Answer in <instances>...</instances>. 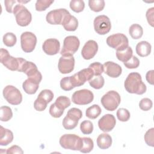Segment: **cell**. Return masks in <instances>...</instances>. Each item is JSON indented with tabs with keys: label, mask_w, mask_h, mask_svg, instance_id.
Masks as SVG:
<instances>
[{
	"label": "cell",
	"mask_w": 154,
	"mask_h": 154,
	"mask_svg": "<svg viewBox=\"0 0 154 154\" xmlns=\"http://www.w3.org/2000/svg\"><path fill=\"white\" fill-rule=\"evenodd\" d=\"M124 86L128 93L139 95L144 94L147 90L141 75L137 72H131L128 75L125 81Z\"/></svg>",
	"instance_id": "6da1fadb"
},
{
	"label": "cell",
	"mask_w": 154,
	"mask_h": 154,
	"mask_svg": "<svg viewBox=\"0 0 154 154\" xmlns=\"http://www.w3.org/2000/svg\"><path fill=\"white\" fill-rule=\"evenodd\" d=\"M1 63L8 69L11 71L22 72V67L26 61L22 58H15L10 55L8 51L1 48L0 52Z\"/></svg>",
	"instance_id": "7a4b0ae2"
},
{
	"label": "cell",
	"mask_w": 154,
	"mask_h": 154,
	"mask_svg": "<svg viewBox=\"0 0 154 154\" xmlns=\"http://www.w3.org/2000/svg\"><path fill=\"white\" fill-rule=\"evenodd\" d=\"M13 14L15 16L17 23L20 26H26L31 22V13L20 3L15 5L13 8Z\"/></svg>",
	"instance_id": "3957f363"
},
{
	"label": "cell",
	"mask_w": 154,
	"mask_h": 154,
	"mask_svg": "<svg viewBox=\"0 0 154 154\" xmlns=\"http://www.w3.org/2000/svg\"><path fill=\"white\" fill-rule=\"evenodd\" d=\"M102 106L107 111H113L117 108L121 102L120 94L114 90H110L106 93L100 100Z\"/></svg>",
	"instance_id": "277c9868"
},
{
	"label": "cell",
	"mask_w": 154,
	"mask_h": 154,
	"mask_svg": "<svg viewBox=\"0 0 154 154\" xmlns=\"http://www.w3.org/2000/svg\"><path fill=\"white\" fill-rule=\"evenodd\" d=\"M60 146L65 149L80 150L82 146V138L75 134L63 135L59 141Z\"/></svg>",
	"instance_id": "5b68a950"
},
{
	"label": "cell",
	"mask_w": 154,
	"mask_h": 154,
	"mask_svg": "<svg viewBox=\"0 0 154 154\" xmlns=\"http://www.w3.org/2000/svg\"><path fill=\"white\" fill-rule=\"evenodd\" d=\"M106 43L117 51H123L129 46L128 38L122 33H117L108 36L106 38Z\"/></svg>",
	"instance_id": "8992f818"
},
{
	"label": "cell",
	"mask_w": 154,
	"mask_h": 154,
	"mask_svg": "<svg viewBox=\"0 0 154 154\" xmlns=\"http://www.w3.org/2000/svg\"><path fill=\"white\" fill-rule=\"evenodd\" d=\"M79 45L80 42L76 36H67L64 39L63 46L60 54L62 56L73 55L78 50Z\"/></svg>",
	"instance_id": "52a82bcc"
},
{
	"label": "cell",
	"mask_w": 154,
	"mask_h": 154,
	"mask_svg": "<svg viewBox=\"0 0 154 154\" xmlns=\"http://www.w3.org/2000/svg\"><path fill=\"white\" fill-rule=\"evenodd\" d=\"M94 76L93 70L90 68L83 69L73 75L70 76L72 85L75 88L79 87L84 84L86 81H89Z\"/></svg>",
	"instance_id": "ba28073f"
},
{
	"label": "cell",
	"mask_w": 154,
	"mask_h": 154,
	"mask_svg": "<svg viewBox=\"0 0 154 154\" xmlns=\"http://www.w3.org/2000/svg\"><path fill=\"white\" fill-rule=\"evenodd\" d=\"M2 93L5 99L11 105H18L22 101V93L13 85H8L5 87Z\"/></svg>",
	"instance_id": "9c48e42d"
},
{
	"label": "cell",
	"mask_w": 154,
	"mask_h": 154,
	"mask_svg": "<svg viewBox=\"0 0 154 154\" xmlns=\"http://www.w3.org/2000/svg\"><path fill=\"white\" fill-rule=\"evenodd\" d=\"M94 99L93 92L87 89H82L76 91L72 96V101L79 105H84L90 103Z\"/></svg>",
	"instance_id": "30bf717a"
},
{
	"label": "cell",
	"mask_w": 154,
	"mask_h": 154,
	"mask_svg": "<svg viewBox=\"0 0 154 154\" xmlns=\"http://www.w3.org/2000/svg\"><path fill=\"white\" fill-rule=\"evenodd\" d=\"M94 31L99 35H105L109 32L111 28V21L105 15H99L94 19Z\"/></svg>",
	"instance_id": "8fae6325"
},
{
	"label": "cell",
	"mask_w": 154,
	"mask_h": 154,
	"mask_svg": "<svg viewBox=\"0 0 154 154\" xmlns=\"http://www.w3.org/2000/svg\"><path fill=\"white\" fill-rule=\"evenodd\" d=\"M70 14L65 8H59L50 11L46 16V22L51 25H61L66 16Z\"/></svg>",
	"instance_id": "7c38bea8"
},
{
	"label": "cell",
	"mask_w": 154,
	"mask_h": 154,
	"mask_svg": "<svg viewBox=\"0 0 154 154\" xmlns=\"http://www.w3.org/2000/svg\"><path fill=\"white\" fill-rule=\"evenodd\" d=\"M37 44L35 35L29 31L23 32L20 35V45L23 51L29 53L34 51Z\"/></svg>",
	"instance_id": "4fadbf2b"
},
{
	"label": "cell",
	"mask_w": 154,
	"mask_h": 154,
	"mask_svg": "<svg viewBox=\"0 0 154 154\" xmlns=\"http://www.w3.org/2000/svg\"><path fill=\"white\" fill-rule=\"evenodd\" d=\"M75 58L73 55L61 56L58 61V68L60 73L67 74L72 72L75 67Z\"/></svg>",
	"instance_id": "5bb4252c"
},
{
	"label": "cell",
	"mask_w": 154,
	"mask_h": 154,
	"mask_svg": "<svg viewBox=\"0 0 154 154\" xmlns=\"http://www.w3.org/2000/svg\"><path fill=\"white\" fill-rule=\"evenodd\" d=\"M116 120L112 114H106L103 116L98 121L99 129L104 132L112 131L116 126Z\"/></svg>",
	"instance_id": "9a60e30c"
},
{
	"label": "cell",
	"mask_w": 154,
	"mask_h": 154,
	"mask_svg": "<svg viewBox=\"0 0 154 154\" xmlns=\"http://www.w3.org/2000/svg\"><path fill=\"white\" fill-rule=\"evenodd\" d=\"M98 51L97 42L93 40L87 41L81 50V55L85 60H88L93 58Z\"/></svg>",
	"instance_id": "2e32d148"
},
{
	"label": "cell",
	"mask_w": 154,
	"mask_h": 154,
	"mask_svg": "<svg viewBox=\"0 0 154 154\" xmlns=\"http://www.w3.org/2000/svg\"><path fill=\"white\" fill-rule=\"evenodd\" d=\"M60 48V42L56 38H48L46 40L42 45V49L45 53L49 55H54L58 53Z\"/></svg>",
	"instance_id": "e0dca14e"
},
{
	"label": "cell",
	"mask_w": 154,
	"mask_h": 154,
	"mask_svg": "<svg viewBox=\"0 0 154 154\" xmlns=\"http://www.w3.org/2000/svg\"><path fill=\"white\" fill-rule=\"evenodd\" d=\"M103 72L111 78H117L122 72V67L112 61H106L103 64Z\"/></svg>",
	"instance_id": "ac0fdd59"
},
{
	"label": "cell",
	"mask_w": 154,
	"mask_h": 154,
	"mask_svg": "<svg viewBox=\"0 0 154 154\" xmlns=\"http://www.w3.org/2000/svg\"><path fill=\"white\" fill-rule=\"evenodd\" d=\"M151 45L147 41H141L136 46V52L141 57L148 56L151 52Z\"/></svg>",
	"instance_id": "d6986e66"
},
{
	"label": "cell",
	"mask_w": 154,
	"mask_h": 154,
	"mask_svg": "<svg viewBox=\"0 0 154 154\" xmlns=\"http://www.w3.org/2000/svg\"><path fill=\"white\" fill-rule=\"evenodd\" d=\"M62 25L65 30L67 31H74L78 26V21L75 16L69 14L64 20Z\"/></svg>",
	"instance_id": "ffe728a7"
},
{
	"label": "cell",
	"mask_w": 154,
	"mask_h": 154,
	"mask_svg": "<svg viewBox=\"0 0 154 154\" xmlns=\"http://www.w3.org/2000/svg\"><path fill=\"white\" fill-rule=\"evenodd\" d=\"M97 145L101 149H107L112 144L111 137L106 133L100 134L97 138Z\"/></svg>",
	"instance_id": "44dd1931"
},
{
	"label": "cell",
	"mask_w": 154,
	"mask_h": 154,
	"mask_svg": "<svg viewBox=\"0 0 154 154\" xmlns=\"http://www.w3.org/2000/svg\"><path fill=\"white\" fill-rule=\"evenodd\" d=\"M0 145L7 146L13 141V132L3 126H1V134H0Z\"/></svg>",
	"instance_id": "7402d4cb"
},
{
	"label": "cell",
	"mask_w": 154,
	"mask_h": 154,
	"mask_svg": "<svg viewBox=\"0 0 154 154\" xmlns=\"http://www.w3.org/2000/svg\"><path fill=\"white\" fill-rule=\"evenodd\" d=\"M79 120V119L76 117L67 113V115L63 120L62 124L66 129L71 130L76 127L78 124Z\"/></svg>",
	"instance_id": "603a6c76"
},
{
	"label": "cell",
	"mask_w": 154,
	"mask_h": 154,
	"mask_svg": "<svg viewBox=\"0 0 154 154\" xmlns=\"http://www.w3.org/2000/svg\"><path fill=\"white\" fill-rule=\"evenodd\" d=\"M38 87L39 84L28 78L26 79L22 84V88L24 91L28 94H35Z\"/></svg>",
	"instance_id": "cb8c5ba5"
},
{
	"label": "cell",
	"mask_w": 154,
	"mask_h": 154,
	"mask_svg": "<svg viewBox=\"0 0 154 154\" xmlns=\"http://www.w3.org/2000/svg\"><path fill=\"white\" fill-rule=\"evenodd\" d=\"M132 54L133 51L130 46H128L123 51H116V57L119 61L123 63L127 62L132 57Z\"/></svg>",
	"instance_id": "d4e9b609"
},
{
	"label": "cell",
	"mask_w": 154,
	"mask_h": 154,
	"mask_svg": "<svg viewBox=\"0 0 154 154\" xmlns=\"http://www.w3.org/2000/svg\"><path fill=\"white\" fill-rule=\"evenodd\" d=\"M129 33L133 39L137 40L143 36V29L141 25L137 23H134L129 27Z\"/></svg>",
	"instance_id": "484cf974"
},
{
	"label": "cell",
	"mask_w": 154,
	"mask_h": 154,
	"mask_svg": "<svg viewBox=\"0 0 154 154\" xmlns=\"http://www.w3.org/2000/svg\"><path fill=\"white\" fill-rule=\"evenodd\" d=\"M102 112L100 107L96 104H94L91 106L88 107L85 111L86 117L90 119H96Z\"/></svg>",
	"instance_id": "4316f807"
},
{
	"label": "cell",
	"mask_w": 154,
	"mask_h": 154,
	"mask_svg": "<svg viewBox=\"0 0 154 154\" xmlns=\"http://www.w3.org/2000/svg\"><path fill=\"white\" fill-rule=\"evenodd\" d=\"M94 147V143L91 138L89 137L82 138V146L80 152L82 153H87L90 152Z\"/></svg>",
	"instance_id": "83f0119b"
},
{
	"label": "cell",
	"mask_w": 154,
	"mask_h": 154,
	"mask_svg": "<svg viewBox=\"0 0 154 154\" xmlns=\"http://www.w3.org/2000/svg\"><path fill=\"white\" fill-rule=\"evenodd\" d=\"M90 85L94 89H100L105 84V79L102 75L94 76L89 81Z\"/></svg>",
	"instance_id": "f1b7e54d"
},
{
	"label": "cell",
	"mask_w": 154,
	"mask_h": 154,
	"mask_svg": "<svg viewBox=\"0 0 154 154\" xmlns=\"http://www.w3.org/2000/svg\"><path fill=\"white\" fill-rule=\"evenodd\" d=\"M105 1L103 0H90L88 6L94 12H99L103 10L105 7Z\"/></svg>",
	"instance_id": "f546056e"
},
{
	"label": "cell",
	"mask_w": 154,
	"mask_h": 154,
	"mask_svg": "<svg viewBox=\"0 0 154 154\" xmlns=\"http://www.w3.org/2000/svg\"><path fill=\"white\" fill-rule=\"evenodd\" d=\"M2 40L5 46L13 47L16 43L17 38L16 35L13 32H7L4 35Z\"/></svg>",
	"instance_id": "4dcf8cb0"
},
{
	"label": "cell",
	"mask_w": 154,
	"mask_h": 154,
	"mask_svg": "<svg viewBox=\"0 0 154 154\" xmlns=\"http://www.w3.org/2000/svg\"><path fill=\"white\" fill-rule=\"evenodd\" d=\"M13 117V112L9 106H2L1 107V120L2 122H7Z\"/></svg>",
	"instance_id": "1f68e13d"
},
{
	"label": "cell",
	"mask_w": 154,
	"mask_h": 154,
	"mask_svg": "<svg viewBox=\"0 0 154 154\" xmlns=\"http://www.w3.org/2000/svg\"><path fill=\"white\" fill-rule=\"evenodd\" d=\"M70 8L75 13L82 11L85 7L84 2L82 0H72L70 2Z\"/></svg>",
	"instance_id": "d6a6232c"
},
{
	"label": "cell",
	"mask_w": 154,
	"mask_h": 154,
	"mask_svg": "<svg viewBox=\"0 0 154 154\" xmlns=\"http://www.w3.org/2000/svg\"><path fill=\"white\" fill-rule=\"evenodd\" d=\"M55 103L62 109L64 110L66 108L70 105L71 102L69 97L64 96H60L58 97Z\"/></svg>",
	"instance_id": "836d02e7"
},
{
	"label": "cell",
	"mask_w": 154,
	"mask_h": 154,
	"mask_svg": "<svg viewBox=\"0 0 154 154\" xmlns=\"http://www.w3.org/2000/svg\"><path fill=\"white\" fill-rule=\"evenodd\" d=\"M80 129L84 134H90L93 131V125L90 120H84L80 125Z\"/></svg>",
	"instance_id": "e575fe53"
},
{
	"label": "cell",
	"mask_w": 154,
	"mask_h": 154,
	"mask_svg": "<svg viewBox=\"0 0 154 154\" xmlns=\"http://www.w3.org/2000/svg\"><path fill=\"white\" fill-rule=\"evenodd\" d=\"M54 2V1L49 0H37L35 2V10L38 11L46 10Z\"/></svg>",
	"instance_id": "d590c367"
},
{
	"label": "cell",
	"mask_w": 154,
	"mask_h": 154,
	"mask_svg": "<svg viewBox=\"0 0 154 154\" xmlns=\"http://www.w3.org/2000/svg\"><path fill=\"white\" fill-rule=\"evenodd\" d=\"M117 119L120 121V122H127L129 120V119H130L131 117V114L129 111L126 109V108H119L117 111Z\"/></svg>",
	"instance_id": "8d00e7d4"
},
{
	"label": "cell",
	"mask_w": 154,
	"mask_h": 154,
	"mask_svg": "<svg viewBox=\"0 0 154 154\" xmlns=\"http://www.w3.org/2000/svg\"><path fill=\"white\" fill-rule=\"evenodd\" d=\"M63 109L60 108L55 103L51 104L49 108V114L51 116L54 118H59L64 113Z\"/></svg>",
	"instance_id": "74e56055"
},
{
	"label": "cell",
	"mask_w": 154,
	"mask_h": 154,
	"mask_svg": "<svg viewBox=\"0 0 154 154\" xmlns=\"http://www.w3.org/2000/svg\"><path fill=\"white\" fill-rule=\"evenodd\" d=\"M40 98L41 99L43 100L48 103H49L54 98V93L53 92L48 89H45L40 91L39 94L38 95V97Z\"/></svg>",
	"instance_id": "f35d334b"
},
{
	"label": "cell",
	"mask_w": 154,
	"mask_h": 154,
	"mask_svg": "<svg viewBox=\"0 0 154 154\" xmlns=\"http://www.w3.org/2000/svg\"><path fill=\"white\" fill-rule=\"evenodd\" d=\"M93 72L94 76H99L103 72V66L99 62H94L88 66Z\"/></svg>",
	"instance_id": "ab89813d"
},
{
	"label": "cell",
	"mask_w": 154,
	"mask_h": 154,
	"mask_svg": "<svg viewBox=\"0 0 154 154\" xmlns=\"http://www.w3.org/2000/svg\"><path fill=\"white\" fill-rule=\"evenodd\" d=\"M153 135H154V128H152L147 131L146 132L144 138L146 143L151 147L154 146V140H153Z\"/></svg>",
	"instance_id": "60d3db41"
},
{
	"label": "cell",
	"mask_w": 154,
	"mask_h": 154,
	"mask_svg": "<svg viewBox=\"0 0 154 154\" xmlns=\"http://www.w3.org/2000/svg\"><path fill=\"white\" fill-rule=\"evenodd\" d=\"M152 106H153V103L152 100L147 97L142 99L139 103L140 108L141 110L144 111H147L150 109L152 108Z\"/></svg>",
	"instance_id": "b9f144b4"
},
{
	"label": "cell",
	"mask_w": 154,
	"mask_h": 154,
	"mask_svg": "<svg viewBox=\"0 0 154 154\" xmlns=\"http://www.w3.org/2000/svg\"><path fill=\"white\" fill-rule=\"evenodd\" d=\"M123 64L128 69H136L140 65V60L137 57L132 55L127 62L124 63Z\"/></svg>",
	"instance_id": "7bdbcfd3"
},
{
	"label": "cell",
	"mask_w": 154,
	"mask_h": 154,
	"mask_svg": "<svg viewBox=\"0 0 154 154\" xmlns=\"http://www.w3.org/2000/svg\"><path fill=\"white\" fill-rule=\"evenodd\" d=\"M60 87L64 91H70L74 88L70 82V76L64 77L61 79Z\"/></svg>",
	"instance_id": "ee69618b"
},
{
	"label": "cell",
	"mask_w": 154,
	"mask_h": 154,
	"mask_svg": "<svg viewBox=\"0 0 154 154\" xmlns=\"http://www.w3.org/2000/svg\"><path fill=\"white\" fill-rule=\"evenodd\" d=\"M48 103L41 99L39 97H37L34 103V107L35 110L38 111H43L47 107Z\"/></svg>",
	"instance_id": "f6af8a7d"
},
{
	"label": "cell",
	"mask_w": 154,
	"mask_h": 154,
	"mask_svg": "<svg viewBox=\"0 0 154 154\" xmlns=\"http://www.w3.org/2000/svg\"><path fill=\"white\" fill-rule=\"evenodd\" d=\"M153 13H154V8L152 7L149 8L146 14L147 20L148 23L153 27Z\"/></svg>",
	"instance_id": "bcb514c9"
},
{
	"label": "cell",
	"mask_w": 154,
	"mask_h": 154,
	"mask_svg": "<svg viewBox=\"0 0 154 154\" xmlns=\"http://www.w3.org/2000/svg\"><path fill=\"white\" fill-rule=\"evenodd\" d=\"M17 2L16 1H9V0H6L4 1L5 6V9L6 11L10 13H13V8L14 7V4Z\"/></svg>",
	"instance_id": "7dc6e473"
},
{
	"label": "cell",
	"mask_w": 154,
	"mask_h": 154,
	"mask_svg": "<svg viewBox=\"0 0 154 154\" xmlns=\"http://www.w3.org/2000/svg\"><path fill=\"white\" fill-rule=\"evenodd\" d=\"M7 153H23V151L20 147L19 146L17 145H14L9 147L8 149H7L6 152Z\"/></svg>",
	"instance_id": "c3c4849f"
},
{
	"label": "cell",
	"mask_w": 154,
	"mask_h": 154,
	"mask_svg": "<svg viewBox=\"0 0 154 154\" xmlns=\"http://www.w3.org/2000/svg\"><path fill=\"white\" fill-rule=\"evenodd\" d=\"M153 73L154 70H150L148 71L146 75V79L147 81L151 85L153 84Z\"/></svg>",
	"instance_id": "681fc988"
}]
</instances>
